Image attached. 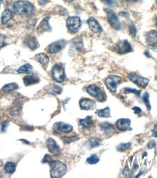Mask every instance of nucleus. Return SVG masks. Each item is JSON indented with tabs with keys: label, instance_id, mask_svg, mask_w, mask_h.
<instances>
[{
	"label": "nucleus",
	"instance_id": "f257e3e1",
	"mask_svg": "<svg viewBox=\"0 0 157 178\" xmlns=\"http://www.w3.org/2000/svg\"><path fill=\"white\" fill-rule=\"evenodd\" d=\"M13 12L20 17H29L33 15L35 11L34 6L26 0L16 1L13 5Z\"/></svg>",
	"mask_w": 157,
	"mask_h": 178
},
{
	"label": "nucleus",
	"instance_id": "f03ea898",
	"mask_svg": "<svg viewBox=\"0 0 157 178\" xmlns=\"http://www.w3.org/2000/svg\"><path fill=\"white\" fill-rule=\"evenodd\" d=\"M50 177L52 178H60L65 175L67 167L65 164L60 161H53L50 164Z\"/></svg>",
	"mask_w": 157,
	"mask_h": 178
},
{
	"label": "nucleus",
	"instance_id": "7ed1b4c3",
	"mask_svg": "<svg viewBox=\"0 0 157 178\" xmlns=\"http://www.w3.org/2000/svg\"><path fill=\"white\" fill-rule=\"evenodd\" d=\"M52 77L58 83H63L66 80L65 68L62 64H56L52 69Z\"/></svg>",
	"mask_w": 157,
	"mask_h": 178
},
{
	"label": "nucleus",
	"instance_id": "20e7f679",
	"mask_svg": "<svg viewBox=\"0 0 157 178\" xmlns=\"http://www.w3.org/2000/svg\"><path fill=\"white\" fill-rule=\"evenodd\" d=\"M86 91L91 97L97 99L99 101L102 102V101H106V93L96 85H89V86L87 87Z\"/></svg>",
	"mask_w": 157,
	"mask_h": 178
},
{
	"label": "nucleus",
	"instance_id": "39448f33",
	"mask_svg": "<svg viewBox=\"0 0 157 178\" xmlns=\"http://www.w3.org/2000/svg\"><path fill=\"white\" fill-rule=\"evenodd\" d=\"M66 27L71 33H76L82 27V21L78 16H70L66 19Z\"/></svg>",
	"mask_w": 157,
	"mask_h": 178
},
{
	"label": "nucleus",
	"instance_id": "423d86ee",
	"mask_svg": "<svg viewBox=\"0 0 157 178\" xmlns=\"http://www.w3.org/2000/svg\"><path fill=\"white\" fill-rule=\"evenodd\" d=\"M128 78L131 82L135 84L138 87L145 89L149 83V80L146 77H143L142 76L138 75L135 72H131L128 75Z\"/></svg>",
	"mask_w": 157,
	"mask_h": 178
},
{
	"label": "nucleus",
	"instance_id": "0eeeda50",
	"mask_svg": "<svg viewBox=\"0 0 157 178\" xmlns=\"http://www.w3.org/2000/svg\"><path fill=\"white\" fill-rule=\"evenodd\" d=\"M122 78L118 75H110L105 80V85L111 92H116L117 85L121 83Z\"/></svg>",
	"mask_w": 157,
	"mask_h": 178
},
{
	"label": "nucleus",
	"instance_id": "6e6552de",
	"mask_svg": "<svg viewBox=\"0 0 157 178\" xmlns=\"http://www.w3.org/2000/svg\"><path fill=\"white\" fill-rule=\"evenodd\" d=\"M105 11H106V15H107V19L108 23H109V24L111 26L113 29L116 30V31L120 30L121 23L119 21V19L117 15H116V14L110 9H106Z\"/></svg>",
	"mask_w": 157,
	"mask_h": 178
},
{
	"label": "nucleus",
	"instance_id": "1a4fd4ad",
	"mask_svg": "<svg viewBox=\"0 0 157 178\" xmlns=\"http://www.w3.org/2000/svg\"><path fill=\"white\" fill-rule=\"evenodd\" d=\"M66 44H67V42L64 40V39L54 42V43H51L49 46H48L47 51L50 53L52 54L58 53H59L60 51H61L62 50L66 47Z\"/></svg>",
	"mask_w": 157,
	"mask_h": 178
},
{
	"label": "nucleus",
	"instance_id": "9d476101",
	"mask_svg": "<svg viewBox=\"0 0 157 178\" xmlns=\"http://www.w3.org/2000/svg\"><path fill=\"white\" fill-rule=\"evenodd\" d=\"M53 131L55 133H70L73 130V126L63 122H57L52 126Z\"/></svg>",
	"mask_w": 157,
	"mask_h": 178
},
{
	"label": "nucleus",
	"instance_id": "9b49d317",
	"mask_svg": "<svg viewBox=\"0 0 157 178\" xmlns=\"http://www.w3.org/2000/svg\"><path fill=\"white\" fill-rule=\"evenodd\" d=\"M116 48H117V53L119 54H126L133 51L130 43L127 39L119 42Z\"/></svg>",
	"mask_w": 157,
	"mask_h": 178
},
{
	"label": "nucleus",
	"instance_id": "f8f14e48",
	"mask_svg": "<svg viewBox=\"0 0 157 178\" xmlns=\"http://www.w3.org/2000/svg\"><path fill=\"white\" fill-rule=\"evenodd\" d=\"M87 24L89 26L90 29L95 34H100L103 31V29L99 22L93 17L89 18L87 20Z\"/></svg>",
	"mask_w": 157,
	"mask_h": 178
},
{
	"label": "nucleus",
	"instance_id": "ddd939ff",
	"mask_svg": "<svg viewBox=\"0 0 157 178\" xmlns=\"http://www.w3.org/2000/svg\"><path fill=\"white\" fill-rule=\"evenodd\" d=\"M79 107L82 110H93L96 107V102L94 100L83 98L80 99L79 101Z\"/></svg>",
	"mask_w": 157,
	"mask_h": 178
},
{
	"label": "nucleus",
	"instance_id": "4468645a",
	"mask_svg": "<svg viewBox=\"0 0 157 178\" xmlns=\"http://www.w3.org/2000/svg\"><path fill=\"white\" fill-rule=\"evenodd\" d=\"M46 144H47V147L49 151L53 155H58L60 153V147H58L55 139H53L52 138H48L46 141Z\"/></svg>",
	"mask_w": 157,
	"mask_h": 178
},
{
	"label": "nucleus",
	"instance_id": "2eb2a0df",
	"mask_svg": "<svg viewBox=\"0 0 157 178\" xmlns=\"http://www.w3.org/2000/svg\"><path fill=\"white\" fill-rule=\"evenodd\" d=\"M100 127L102 131H103L104 135L107 137H111L114 133V126L108 123V122H103L100 124Z\"/></svg>",
	"mask_w": 157,
	"mask_h": 178
},
{
	"label": "nucleus",
	"instance_id": "dca6fc26",
	"mask_svg": "<svg viewBox=\"0 0 157 178\" xmlns=\"http://www.w3.org/2000/svg\"><path fill=\"white\" fill-rule=\"evenodd\" d=\"M24 44L27 46L29 48H30L32 51H34L37 48H38L39 46V44L38 43L37 39L34 37L32 36H29L24 39Z\"/></svg>",
	"mask_w": 157,
	"mask_h": 178
},
{
	"label": "nucleus",
	"instance_id": "f3484780",
	"mask_svg": "<svg viewBox=\"0 0 157 178\" xmlns=\"http://www.w3.org/2000/svg\"><path fill=\"white\" fill-rule=\"evenodd\" d=\"M130 124L131 121L128 118H120L116 121V126L120 131H124L129 129L131 130L132 129L130 128Z\"/></svg>",
	"mask_w": 157,
	"mask_h": 178
},
{
	"label": "nucleus",
	"instance_id": "a211bd4d",
	"mask_svg": "<svg viewBox=\"0 0 157 178\" xmlns=\"http://www.w3.org/2000/svg\"><path fill=\"white\" fill-rule=\"evenodd\" d=\"M146 39L147 43L149 45H157V31H156V30H151V31L146 33Z\"/></svg>",
	"mask_w": 157,
	"mask_h": 178
},
{
	"label": "nucleus",
	"instance_id": "6ab92c4d",
	"mask_svg": "<svg viewBox=\"0 0 157 178\" xmlns=\"http://www.w3.org/2000/svg\"><path fill=\"white\" fill-rule=\"evenodd\" d=\"M23 83L26 86L39 83L40 79L36 75H27L23 77Z\"/></svg>",
	"mask_w": 157,
	"mask_h": 178
},
{
	"label": "nucleus",
	"instance_id": "aec40b11",
	"mask_svg": "<svg viewBox=\"0 0 157 178\" xmlns=\"http://www.w3.org/2000/svg\"><path fill=\"white\" fill-rule=\"evenodd\" d=\"M35 60L41 64L43 66V67H47V66L48 65V63H49L50 59L49 56L47 55V54L44 53H41L39 54H37L35 56Z\"/></svg>",
	"mask_w": 157,
	"mask_h": 178
},
{
	"label": "nucleus",
	"instance_id": "412c9836",
	"mask_svg": "<svg viewBox=\"0 0 157 178\" xmlns=\"http://www.w3.org/2000/svg\"><path fill=\"white\" fill-rule=\"evenodd\" d=\"M78 124L84 129H90L93 125V120L92 116H87L85 118L79 119Z\"/></svg>",
	"mask_w": 157,
	"mask_h": 178
},
{
	"label": "nucleus",
	"instance_id": "4be33fe9",
	"mask_svg": "<svg viewBox=\"0 0 157 178\" xmlns=\"http://www.w3.org/2000/svg\"><path fill=\"white\" fill-rule=\"evenodd\" d=\"M13 12H12L10 9H6L4 10V12L2 14L1 17V21L3 25H6L10 20L13 19Z\"/></svg>",
	"mask_w": 157,
	"mask_h": 178
},
{
	"label": "nucleus",
	"instance_id": "5701e85b",
	"mask_svg": "<svg viewBox=\"0 0 157 178\" xmlns=\"http://www.w3.org/2000/svg\"><path fill=\"white\" fill-rule=\"evenodd\" d=\"M71 47L74 48L76 51H82L83 49V42L80 37H75L71 42Z\"/></svg>",
	"mask_w": 157,
	"mask_h": 178
},
{
	"label": "nucleus",
	"instance_id": "b1692460",
	"mask_svg": "<svg viewBox=\"0 0 157 178\" xmlns=\"http://www.w3.org/2000/svg\"><path fill=\"white\" fill-rule=\"evenodd\" d=\"M49 20L50 17H46L42 20L41 23L39 26V31H51V27H50V23H49Z\"/></svg>",
	"mask_w": 157,
	"mask_h": 178
},
{
	"label": "nucleus",
	"instance_id": "393cba45",
	"mask_svg": "<svg viewBox=\"0 0 157 178\" xmlns=\"http://www.w3.org/2000/svg\"><path fill=\"white\" fill-rule=\"evenodd\" d=\"M62 91H63L62 88L59 86V85H55V84H51V85H50L47 89V93H50V94H52V95L60 94Z\"/></svg>",
	"mask_w": 157,
	"mask_h": 178
},
{
	"label": "nucleus",
	"instance_id": "a878e982",
	"mask_svg": "<svg viewBox=\"0 0 157 178\" xmlns=\"http://www.w3.org/2000/svg\"><path fill=\"white\" fill-rule=\"evenodd\" d=\"M18 89V85L15 83H12L4 85L2 89V91L4 92V93H10V92L15 91Z\"/></svg>",
	"mask_w": 157,
	"mask_h": 178
},
{
	"label": "nucleus",
	"instance_id": "bb28decb",
	"mask_svg": "<svg viewBox=\"0 0 157 178\" xmlns=\"http://www.w3.org/2000/svg\"><path fill=\"white\" fill-rule=\"evenodd\" d=\"M32 69L33 67L30 64H26L18 69V72L19 74H29L31 72Z\"/></svg>",
	"mask_w": 157,
	"mask_h": 178
},
{
	"label": "nucleus",
	"instance_id": "cd10ccee",
	"mask_svg": "<svg viewBox=\"0 0 157 178\" xmlns=\"http://www.w3.org/2000/svg\"><path fill=\"white\" fill-rule=\"evenodd\" d=\"M97 115H98V117L100 118H109L111 116V111H110V108L107 107L104 109L99 110L97 111Z\"/></svg>",
	"mask_w": 157,
	"mask_h": 178
},
{
	"label": "nucleus",
	"instance_id": "c85d7f7f",
	"mask_svg": "<svg viewBox=\"0 0 157 178\" xmlns=\"http://www.w3.org/2000/svg\"><path fill=\"white\" fill-rule=\"evenodd\" d=\"M16 169L15 164L13 162H7L5 165V171L8 174H13Z\"/></svg>",
	"mask_w": 157,
	"mask_h": 178
},
{
	"label": "nucleus",
	"instance_id": "c756f323",
	"mask_svg": "<svg viewBox=\"0 0 157 178\" xmlns=\"http://www.w3.org/2000/svg\"><path fill=\"white\" fill-rule=\"evenodd\" d=\"M88 143H89L90 148L92 149L98 147L100 145V141L97 137H90L88 139Z\"/></svg>",
	"mask_w": 157,
	"mask_h": 178
},
{
	"label": "nucleus",
	"instance_id": "7c9ffc66",
	"mask_svg": "<svg viewBox=\"0 0 157 178\" xmlns=\"http://www.w3.org/2000/svg\"><path fill=\"white\" fill-rule=\"evenodd\" d=\"M99 161H100V159L98 158L97 155H95V154L92 155L91 156L87 158V162L89 164H91V165L96 164L99 162Z\"/></svg>",
	"mask_w": 157,
	"mask_h": 178
},
{
	"label": "nucleus",
	"instance_id": "2f4dec72",
	"mask_svg": "<svg viewBox=\"0 0 157 178\" xmlns=\"http://www.w3.org/2000/svg\"><path fill=\"white\" fill-rule=\"evenodd\" d=\"M128 32L132 38H135L136 37L137 29L133 23H130V24L128 26Z\"/></svg>",
	"mask_w": 157,
	"mask_h": 178
},
{
	"label": "nucleus",
	"instance_id": "473e14b6",
	"mask_svg": "<svg viewBox=\"0 0 157 178\" xmlns=\"http://www.w3.org/2000/svg\"><path fill=\"white\" fill-rule=\"evenodd\" d=\"M131 145L130 143H121L117 147H116V150L119 152H124L126 151L127 150H128L130 148Z\"/></svg>",
	"mask_w": 157,
	"mask_h": 178
},
{
	"label": "nucleus",
	"instance_id": "72a5a7b5",
	"mask_svg": "<svg viewBox=\"0 0 157 178\" xmlns=\"http://www.w3.org/2000/svg\"><path fill=\"white\" fill-rule=\"evenodd\" d=\"M140 93H141V91L140 90H137L134 89H131V88H125L124 89V93H135V94L137 95V97H140Z\"/></svg>",
	"mask_w": 157,
	"mask_h": 178
},
{
	"label": "nucleus",
	"instance_id": "f704fd0d",
	"mask_svg": "<svg viewBox=\"0 0 157 178\" xmlns=\"http://www.w3.org/2000/svg\"><path fill=\"white\" fill-rule=\"evenodd\" d=\"M143 99L145 105H146L147 108H148V110H151V104L149 101V94H148V92H146V93L143 94Z\"/></svg>",
	"mask_w": 157,
	"mask_h": 178
},
{
	"label": "nucleus",
	"instance_id": "c9c22d12",
	"mask_svg": "<svg viewBox=\"0 0 157 178\" xmlns=\"http://www.w3.org/2000/svg\"><path fill=\"white\" fill-rule=\"evenodd\" d=\"M79 139V137H76V136H73V137H63L62 138V140L63 141V143H65L66 144L71 143L72 142L76 141Z\"/></svg>",
	"mask_w": 157,
	"mask_h": 178
},
{
	"label": "nucleus",
	"instance_id": "e433bc0d",
	"mask_svg": "<svg viewBox=\"0 0 157 178\" xmlns=\"http://www.w3.org/2000/svg\"><path fill=\"white\" fill-rule=\"evenodd\" d=\"M53 161V160H52V157L50 156V155H48V154H47V155H45V157H44V159H43V160H42V163L43 164H51L52 162Z\"/></svg>",
	"mask_w": 157,
	"mask_h": 178
},
{
	"label": "nucleus",
	"instance_id": "4c0bfd02",
	"mask_svg": "<svg viewBox=\"0 0 157 178\" xmlns=\"http://www.w3.org/2000/svg\"><path fill=\"white\" fill-rule=\"evenodd\" d=\"M123 174L124 175V176H125V177H130V175H132V172L131 171V170L129 169L127 167H126L125 169H124Z\"/></svg>",
	"mask_w": 157,
	"mask_h": 178
},
{
	"label": "nucleus",
	"instance_id": "58836bf2",
	"mask_svg": "<svg viewBox=\"0 0 157 178\" xmlns=\"http://www.w3.org/2000/svg\"><path fill=\"white\" fill-rule=\"evenodd\" d=\"M156 142L154 140H151L150 142H148V143L147 144V147H148V149H152L155 147V146H156Z\"/></svg>",
	"mask_w": 157,
	"mask_h": 178
},
{
	"label": "nucleus",
	"instance_id": "ea45409f",
	"mask_svg": "<svg viewBox=\"0 0 157 178\" xmlns=\"http://www.w3.org/2000/svg\"><path fill=\"white\" fill-rule=\"evenodd\" d=\"M119 15H121V16H123L124 18H126V19H128V18L130 17V14H129L127 12H125V11H121V12H119Z\"/></svg>",
	"mask_w": 157,
	"mask_h": 178
},
{
	"label": "nucleus",
	"instance_id": "a19ab883",
	"mask_svg": "<svg viewBox=\"0 0 157 178\" xmlns=\"http://www.w3.org/2000/svg\"><path fill=\"white\" fill-rule=\"evenodd\" d=\"M8 125H9V123L7 121H5V122H3V123H2V128H1V131L2 132H4V131H5L6 129H7V127L8 126Z\"/></svg>",
	"mask_w": 157,
	"mask_h": 178
},
{
	"label": "nucleus",
	"instance_id": "79ce46f5",
	"mask_svg": "<svg viewBox=\"0 0 157 178\" xmlns=\"http://www.w3.org/2000/svg\"><path fill=\"white\" fill-rule=\"evenodd\" d=\"M5 38L3 37H0V49L2 48H3L4 46H5Z\"/></svg>",
	"mask_w": 157,
	"mask_h": 178
},
{
	"label": "nucleus",
	"instance_id": "37998d69",
	"mask_svg": "<svg viewBox=\"0 0 157 178\" xmlns=\"http://www.w3.org/2000/svg\"><path fill=\"white\" fill-rule=\"evenodd\" d=\"M132 110L134 111V113L135 114H140L142 112V110L138 107H134L132 108Z\"/></svg>",
	"mask_w": 157,
	"mask_h": 178
},
{
	"label": "nucleus",
	"instance_id": "c03bdc74",
	"mask_svg": "<svg viewBox=\"0 0 157 178\" xmlns=\"http://www.w3.org/2000/svg\"><path fill=\"white\" fill-rule=\"evenodd\" d=\"M153 136L155 137H157V124H155L154 126V129L152 130Z\"/></svg>",
	"mask_w": 157,
	"mask_h": 178
},
{
	"label": "nucleus",
	"instance_id": "a18cd8bd",
	"mask_svg": "<svg viewBox=\"0 0 157 178\" xmlns=\"http://www.w3.org/2000/svg\"><path fill=\"white\" fill-rule=\"evenodd\" d=\"M105 3L108 5H113L114 3L115 2V0H103Z\"/></svg>",
	"mask_w": 157,
	"mask_h": 178
},
{
	"label": "nucleus",
	"instance_id": "49530a36",
	"mask_svg": "<svg viewBox=\"0 0 157 178\" xmlns=\"http://www.w3.org/2000/svg\"><path fill=\"white\" fill-rule=\"evenodd\" d=\"M47 2V0H38V2H39V5H44Z\"/></svg>",
	"mask_w": 157,
	"mask_h": 178
},
{
	"label": "nucleus",
	"instance_id": "de8ad7c7",
	"mask_svg": "<svg viewBox=\"0 0 157 178\" xmlns=\"http://www.w3.org/2000/svg\"><path fill=\"white\" fill-rule=\"evenodd\" d=\"M145 55H146V56H147V57H148V58H150V57H151V56H150L149 53H148V51H145Z\"/></svg>",
	"mask_w": 157,
	"mask_h": 178
},
{
	"label": "nucleus",
	"instance_id": "09e8293b",
	"mask_svg": "<svg viewBox=\"0 0 157 178\" xmlns=\"http://www.w3.org/2000/svg\"><path fill=\"white\" fill-rule=\"evenodd\" d=\"M124 1L127 2H136L137 0H124Z\"/></svg>",
	"mask_w": 157,
	"mask_h": 178
},
{
	"label": "nucleus",
	"instance_id": "8fccbe9b",
	"mask_svg": "<svg viewBox=\"0 0 157 178\" xmlns=\"http://www.w3.org/2000/svg\"><path fill=\"white\" fill-rule=\"evenodd\" d=\"M155 24H156V27H157V16L156 18V20H155Z\"/></svg>",
	"mask_w": 157,
	"mask_h": 178
},
{
	"label": "nucleus",
	"instance_id": "3c124183",
	"mask_svg": "<svg viewBox=\"0 0 157 178\" xmlns=\"http://www.w3.org/2000/svg\"><path fill=\"white\" fill-rule=\"evenodd\" d=\"M64 1H66V2H73L74 0H64Z\"/></svg>",
	"mask_w": 157,
	"mask_h": 178
},
{
	"label": "nucleus",
	"instance_id": "603ef678",
	"mask_svg": "<svg viewBox=\"0 0 157 178\" xmlns=\"http://www.w3.org/2000/svg\"><path fill=\"white\" fill-rule=\"evenodd\" d=\"M2 0H0V5H1V3H2Z\"/></svg>",
	"mask_w": 157,
	"mask_h": 178
},
{
	"label": "nucleus",
	"instance_id": "864d4df0",
	"mask_svg": "<svg viewBox=\"0 0 157 178\" xmlns=\"http://www.w3.org/2000/svg\"><path fill=\"white\" fill-rule=\"evenodd\" d=\"M156 4L157 5V0H156Z\"/></svg>",
	"mask_w": 157,
	"mask_h": 178
}]
</instances>
